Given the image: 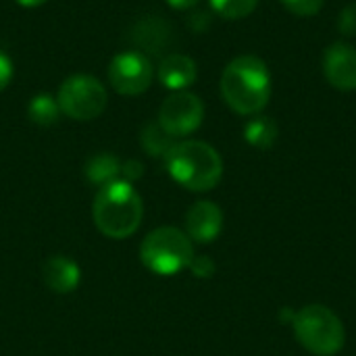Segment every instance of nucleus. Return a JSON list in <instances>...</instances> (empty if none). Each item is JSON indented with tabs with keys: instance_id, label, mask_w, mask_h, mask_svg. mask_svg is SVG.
<instances>
[{
	"instance_id": "ddd939ff",
	"label": "nucleus",
	"mask_w": 356,
	"mask_h": 356,
	"mask_svg": "<svg viewBox=\"0 0 356 356\" xmlns=\"http://www.w3.org/2000/svg\"><path fill=\"white\" fill-rule=\"evenodd\" d=\"M169 35H171L169 23L163 19H156V17L136 23V27L131 31V40L138 44V50L144 52L146 56L159 54L169 44Z\"/></svg>"
},
{
	"instance_id": "412c9836",
	"label": "nucleus",
	"mask_w": 356,
	"mask_h": 356,
	"mask_svg": "<svg viewBox=\"0 0 356 356\" xmlns=\"http://www.w3.org/2000/svg\"><path fill=\"white\" fill-rule=\"evenodd\" d=\"M188 269H190L196 277L207 280V277H211V275L215 273V263H213V259L200 254V257H194V259H192V263H190Z\"/></svg>"
},
{
	"instance_id": "6e6552de",
	"label": "nucleus",
	"mask_w": 356,
	"mask_h": 356,
	"mask_svg": "<svg viewBox=\"0 0 356 356\" xmlns=\"http://www.w3.org/2000/svg\"><path fill=\"white\" fill-rule=\"evenodd\" d=\"M154 77L150 56L140 50L119 52L108 65V81L113 90L121 96H140L144 94Z\"/></svg>"
},
{
	"instance_id": "a878e982",
	"label": "nucleus",
	"mask_w": 356,
	"mask_h": 356,
	"mask_svg": "<svg viewBox=\"0 0 356 356\" xmlns=\"http://www.w3.org/2000/svg\"><path fill=\"white\" fill-rule=\"evenodd\" d=\"M15 2H19V4H21V6H25V8H35V6L44 4L46 0H15Z\"/></svg>"
},
{
	"instance_id": "6ab92c4d",
	"label": "nucleus",
	"mask_w": 356,
	"mask_h": 356,
	"mask_svg": "<svg viewBox=\"0 0 356 356\" xmlns=\"http://www.w3.org/2000/svg\"><path fill=\"white\" fill-rule=\"evenodd\" d=\"M282 4L296 17H315L323 8L325 0H282Z\"/></svg>"
},
{
	"instance_id": "b1692460",
	"label": "nucleus",
	"mask_w": 356,
	"mask_h": 356,
	"mask_svg": "<svg viewBox=\"0 0 356 356\" xmlns=\"http://www.w3.org/2000/svg\"><path fill=\"white\" fill-rule=\"evenodd\" d=\"M188 25L192 27V31H204L209 25H211V13H207V10H196V13H192L190 15V19H188Z\"/></svg>"
},
{
	"instance_id": "4468645a",
	"label": "nucleus",
	"mask_w": 356,
	"mask_h": 356,
	"mask_svg": "<svg viewBox=\"0 0 356 356\" xmlns=\"http://www.w3.org/2000/svg\"><path fill=\"white\" fill-rule=\"evenodd\" d=\"M83 175L92 186H108L117 179H121V161L119 156L111 152H98L90 156L83 165Z\"/></svg>"
},
{
	"instance_id": "0eeeda50",
	"label": "nucleus",
	"mask_w": 356,
	"mask_h": 356,
	"mask_svg": "<svg viewBox=\"0 0 356 356\" xmlns=\"http://www.w3.org/2000/svg\"><path fill=\"white\" fill-rule=\"evenodd\" d=\"M204 119V104L202 100L188 92H173L169 94L161 108H159V125L171 136V138H186L190 134H194Z\"/></svg>"
},
{
	"instance_id": "f257e3e1",
	"label": "nucleus",
	"mask_w": 356,
	"mask_h": 356,
	"mask_svg": "<svg viewBox=\"0 0 356 356\" xmlns=\"http://www.w3.org/2000/svg\"><path fill=\"white\" fill-rule=\"evenodd\" d=\"M221 96L238 115H261L271 98V71L267 63L254 54L229 60L221 73Z\"/></svg>"
},
{
	"instance_id": "20e7f679",
	"label": "nucleus",
	"mask_w": 356,
	"mask_h": 356,
	"mask_svg": "<svg viewBox=\"0 0 356 356\" xmlns=\"http://www.w3.org/2000/svg\"><path fill=\"white\" fill-rule=\"evenodd\" d=\"M194 242L188 238L184 229L163 225L152 229L140 246L142 265L163 277L177 275L188 269L194 259Z\"/></svg>"
},
{
	"instance_id": "423d86ee",
	"label": "nucleus",
	"mask_w": 356,
	"mask_h": 356,
	"mask_svg": "<svg viewBox=\"0 0 356 356\" xmlns=\"http://www.w3.org/2000/svg\"><path fill=\"white\" fill-rule=\"evenodd\" d=\"M60 113L75 121H92L100 117L106 108L108 94L106 88L94 77L86 73H77L67 77L56 94Z\"/></svg>"
},
{
	"instance_id": "9b49d317",
	"label": "nucleus",
	"mask_w": 356,
	"mask_h": 356,
	"mask_svg": "<svg viewBox=\"0 0 356 356\" xmlns=\"http://www.w3.org/2000/svg\"><path fill=\"white\" fill-rule=\"evenodd\" d=\"M42 277H44L46 288L52 290L54 294H71L77 290L81 282V269L73 259L54 254L44 261Z\"/></svg>"
},
{
	"instance_id": "a211bd4d",
	"label": "nucleus",
	"mask_w": 356,
	"mask_h": 356,
	"mask_svg": "<svg viewBox=\"0 0 356 356\" xmlns=\"http://www.w3.org/2000/svg\"><path fill=\"white\" fill-rule=\"evenodd\" d=\"M213 13H217L223 19L236 21V19H244L248 15L254 13L259 0H209Z\"/></svg>"
},
{
	"instance_id": "4be33fe9",
	"label": "nucleus",
	"mask_w": 356,
	"mask_h": 356,
	"mask_svg": "<svg viewBox=\"0 0 356 356\" xmlns=\"http://www.w3.org/2000/svg\"><path fill=\"white\" fill-rule=\"evenodd\" d=\"M144 175V165L140 163V161H125V163H121V179H125V181H138L140 177Z\"/></svg>"
},
{
	"instance_id": "9d476101",
	"label": "nucleus",
	"mask_w": 356,
	"mask_h": 356,
	"mask_svg": "<svg viewBox=\"0 0 356 356\" xmlns=\"http://www.w3.org/2000/svg\"><path fill=\"white\" fill-rule=\"evenodd\" d=\"M223 229V211L211 200H198L186 213V234L192 242L211 244Z\"/></svg>"
},
{
	"instance_id": "aec40b11",
	"label": "nucleus",
	"mask_w": 356,
	"mask_h": 356,
	"mask_svg": "<svg viewBox=\"0 0 356 356\" xmlns=\"http://www.w3.org/2000/svg\"><path fill=\"white\" fill-rule=\"evenodd\" d=\"M338 29L342 35H356V2L346 4L338 15Z\"/></svg>"
},
{
	"instance_id": "1a4fd4ad",
	"label": "nucleus",
	"mask_w": 356,
	"mask_h": 356,
	"mask_svg": "<svg viewBox=\"0 0 356 356\" xmlns=\"http://www.w3.org/2000/svg\"><path fill=\"white\" fill-rule=\"evenodd\" d=\"M323 75L330 86L342 92L356 90V48L346 42H334L323 52Z\"/></svg>"
},
{
	"instance_id": "f03ea898",
	"label": "nucleus",
	"mask_w": 356,
	"mask_h": 356,
	"mask_svg": "<svg viewBox=\"0 0 356 356\" xmlns=\"http://www.w3.org/2000/svg\"><path fill=\"white\" fill-rule=\"evenodd\" d=\"M96 229L111 240H125L134 236L144 217V202L134 184L117 179L102 186L92 204Z\"/></svg>"
},
{
	"instance_id": "393cba45",
	"label": "nucleus",
	"mask_w": 356,
	"mask_h": 356,
	"mask_svg": "<svg viewBox=\"0 0 356 356\" xmlns=\"http://www.w3.org/2000/svg\"><path fill=\"white\" fill-rule=\"evenodd\" d=\"M198 2H200V0H167V4L173 6V8H177V10H190V8H194Z\"/></svg>"
},
{
	"instance_id": "f8f14e48",
	"label": "nucleus",
	"mask_w": 356,
	"mask_h": 356,
	"mask_svg": "<svg viewBox=\"0 0 356 356\" xmlns=\"http://www.w3.org/2000/svg\"><path fill=\"white\" fill-rule=\"evenodd\" d=\"M198 77V67L188 54H167L159 65V81L171 92L188 90Z\"/></svg>"
},
{
	"instance_id": "5701e85b",
	"label": "nucleus",
	"mask_w": 356,
	"mask_h": 356,
	"mask_svg": "<svg viewBox=\"0 0 356 356\" xmlns=\"http://www.w3.org/2000/svg\"><path fill=\"white\" fill-rule=\"evenodd\" d=\"M10 79H13V60L4 50H0V92L10 83Z\"/></svg>"
},
{
	"instance_id": "39448f33",
	"label": "nucleus",
	"mask_w": 356,
	"mask_h": 356,
	"mask_svg": "<svg viewBox=\"0 0 356 356\" xmlns=\"http://www.w3.org/2000/svg\"><path fill=\"white\" fill-rule=\"evenodd\" d=\"M292 327L300 346L311 355L334 356L344 348V325L340 317L323 305H309L300 309L292 319Z\"/></svg>"
},
{
	"instance_id": "f3484780",
	"label": "nucleus",
	"mask_w": 356,
	"mask_h": 356,
	"mask_svg": "<svg viewBox=\"0 0 356 356\" xmlns=\"http://www.w3.org/2000/svg\"><path fill=\"white\" fill-rule=\"evenodd\" d=\"M140 142H142V148L146 154L150 156H167L169 150L175 146V138H171L161 125L159 121H152V123H146L142 134H140Z\"/></svg>"
},
{
	"instance_id": "7ed1b4c3",
	"label": "nucleus",
	"mask_w": 356,
	"mask_h": 356,
	"mask_svg": "<svg viewBox=\"0 0 356 356\" xmlns=\"http://www.w3.org/2000/svg\"><path fill=\"white\" fill-rule=\"evenodd\" d=\"M169 175L190 192H209L223 177L221 154L207 142L184 140L165 156Z\"/></svg>"
},
{
	"instance_id": "2eb2a0df",
	"label": "nucleus",
	"mask_w": 356,
	"mask_h": 356,
	"mask_svg": "<svg viewBox=\"0 0 356 356\" xmlns=\"http://www.w3.org/2000/svg\"><path fill=\"white\" fill-rule=\"evenodd\" d=\"M244 138L252 148L269 150L277 142V123L267 115H254L244 127Z\"/></svg>"
},
{
	"instance_id": "dca6fc26",
	"label": "nucleus",
	"mask_w": 356,
	"mask_h": 356,
	"mask_svg": "<svg viewBox=\"0 0 356 356\" xmlns=\"http://www.w3.org/2000/svg\"><path fill=\"white\" fill-rule=\"evenodd\" d=\"M27 115L29 119L40 125V127H50L58 121V117L63 115L60 113V106H58V100L56 96H50L46 92L33 96L27 104Z\"/></svg>"
}]
</instances>
